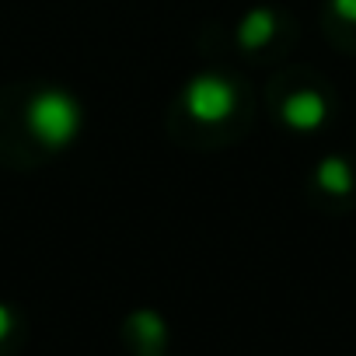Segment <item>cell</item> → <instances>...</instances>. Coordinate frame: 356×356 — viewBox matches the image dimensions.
I'll use <instances>...</instances> for the list:
<instances>
[{
  "label": "cell",
  "mask_w": 356,
  "mask_h": 356,
  "mask_svg": "<svg viewBox=\"0 0 356 356\" xmlns=\"http://www.w3.org/2000/svg\"><path fill=\"white\" fill-rule=\"evenodd\" d=\"M332 8H335V15H339V18L356 22V0H332Z\"/></svg>",
  "instance_id": "7"
},
{
  "label": "cell",
  "mask_w": 356,
  "mask_h": 356,
  "mask_svg": "<svg viewBox=\"0 0 356 356\" xmlns=\"http://www.w3.org/2000/svg\"><path fill=\"white\" fill-rule=\"evenodd\" d=\"M133 332H136V339L147 349H154L164 339V321L157 314H150V311H140V314H133Z\"/></svg>",
  "instance_id": "6"
},
{
  "label": "cell",
  "mask_w": 356,
  "mask_h": 356,
  "mask_svg": "<svg viewBox=\"0 0 356 356\" xmlns=\"http://www.w3.org/2000/svg\"><path fill=\"white\" fill-rule=\"evenodd\" d=\"M273 32H276L273 15L269 11H252V15H245V22L238 29V39H241L245 49H259V46H266L273 39Z\"/></svg>",
  "instance_id": "4"
},
{
  "label": "cell",
  "mask_w": 356,
  "mask_h": 356,
  "mask_svg": "<svg viewBox=\"0 0 356 356\" xmlns=\"http://www.w3.org/2000/svg\"><path fill=\"white\" fill-rule=\"evenodd\" d=\"M11 332V311L4 307V304H0V339H4Z\"/></svg>",
  "instance_id": "8"
},
{
  "label": "cell",
  "mask_w": 356,
  "mask_h": 356,
  "mask_svg": "<svg viewBox=\"0 0 356 356\" xmlns=\"http://www.w3.org/2000/svg\"><path fill=\"white\" fill-rule=\"evenodd\" d=\"M29 126H32V133L42 143L63 147V143L74 140V133L81 126V112H77V105H74L70 95H63V91H42L29 105Z\"/></svg>",
  "instance_id": "1"
},
{
  "label": "cell",
  "mask_w": 356,
  "mask_h": 356,
  "mask_svg": "<svg viewBox=\"0 0 356 356\" xmlns=\"http://www.w3.org/2000/svg\"><path fill=\"white\" fill-rule=\"evenodd\" d=\"M283 119H286L293 129H314V126L325 119V98L314 95V91H297V95L286 98Z\"/></svg>",
  "instance_id": "3"
},
{
  "label": "cell",
  "mask_w": 356,
  "mask_h": 356,
  "mask_svg": "<svg viewBox=\"0 0 356 356\" xmlns=\"http://www.w3.org/2000/svg\"><path fill=\"white\" fill-rule=\"evenodd\" d=\"M318 182H321L325 193L342 196V193H349V186H353V171H349V164H346L342 157H325V161L318 164Z\"/></svg>",
  "instance_id": "5"
},
{
  "label": "cell",
  "mask_w": 356,
  "mask_h": 356,
  "mask_svg": "<svg viewBox=\"0 0 356 356\" xmlns=\"http://www.w3.org/2000/svg\"><path fill=\"white\" fill-rule=\"evenodd\" d=\"M234 88L220 77H196L186 91V108L200 119V122H220L234 112Z\"/></svg>",
  "instance_id": "2"
}]
</instances>
